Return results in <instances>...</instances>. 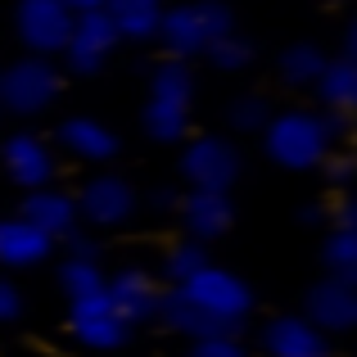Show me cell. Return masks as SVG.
<instances>
[{"label": "cell", "instance_id": "cell-1", "mask_svg": "<svg viewBox=\"0 0 357 357\" xmlns=\"http://www.w3.org/2000/svg\"><path fill=\"white\" fill-rule=\"evenodd\" d=\"M190 114H195V68L163 54L149 68V96L140 109V127L154 145H181L190 136Z\"/></svg>", "mask_w": 357, "mask_h": 357}, {"label": "cell", "instance_id": "cell-2", "mask_svg": "<svg viewBox=\"0 0 357 357\" xmlns=\"http://www.w3.org/2000/svg\"><path fill=\"white\" fill-rule=\"evenodd\" d=\"M227 32H236V9L227 0H176V5L163 9L154 41L163 45L167 59L190 63Z\"/></svg>", "mask_w": 357, "mask_h": 357}, {"label": "cell", "instance_id": "cell-3", "mask_svg": "<svg viewBox=\"0 0 357 357\" xmlns=\"http://www.w3.org/2000/svg\"><path fill=\"white\" fill-rule=\"evenodd\" d=\"M262 136V154L285 172H317L331 154V140L321 131V114L317 109H280L267 118Z\"/></svg>", "mask_w": 357, "mask_h": 357}, {"label": "cell", "instance_id": "cell-4", "mask_svg": "<svg viewBox=\"0 0 357 357\" xmlns=\"http://www.w3.org/2000/svg\"><path fill=\"white\" fill-rule=\"evenodd\" d=\"M63 96V68L59 59L41 54H18L14 63L0 68V109L14 118H41L59 105Z\"/></svg>", "mask_w": 357, "mask_h": 357}, {"label": "cell", "instance_id": "cell-5", "mask_svg": "<svg viewBox=\"0 0 357 357\" xmlns=\"http://www.w3.org/2000/svg\"><path fill=\"white\" fill-rule=\"evenodd\" d=\"M176 172H181L185 190H213V195H231V185L240 181L244 158L240 145L231 136L218 131H199V136L181 140V154H176Z\"/></svg>", "mask_w": 357, "mask_h": 357}, {"label": "cell", "instance_id": "cell-6", "mask_svg": "<svg viewBox=\"0 0 357 357\" xmlns=\"http://www.w3.org/2000/svg\"><path fill=\"white\" fill-rule=\"evenodd\" d=\"M73 204H77V222L91 227V231H118L140 213L136 185L118 172H91L86 181L73 190Z\"/></svg>", "mask_w": 357, "mask_h": 357}, {"label": "cell", "instance_id": "cell-7", "mask_svg": "<svg viewBox=\"0 0 357 357\" xmlns=\"http://www.w3.org/2000/svg\"><path fill=\"white\" fill-rule=\"evenodd\" d=\"M176 289H181L195 307H204L208 317L236 326V331L249 321V312H253V289H249V280L236 276L231 267H218V262H208L204 271H195V276L185 280V285H176Z\"/></svg>", "mask_w": 357, "mask_h": 357}, {"label": "cell", "instance_id": "cell-8", "mask_svg": "<svg viewBox=\"0 0 357 357\" xmlns=\"http://www.w3.org/2000/svg\"><path fill=\"white\" fill-rule=\"evenodd\" d=\"M0 172H5L9 185H18V190H41V185H54V176H59V154H54V145L41 136V131H9L5 140H0Z\"/></svg>", "mask_w": 357, "mask_h": 357}, {"label": "cell", "instance_id": "cell-9", "mask_svg": "<svg viewBox=\"0 0 357 357\" xmlns=\"http://www.w3.org/2000/svg\"><path fill=\"white\" fill-rule=\"evenodd\" d=\"M73 9L63 0H18L14 5V36L27 54L41 59H59L63 41L73 32Z\"/></svg>", "mask_w": 357, "mask_h": 357}, {"label": "cell", "instance_id": "cell-10", "mask_svg": "<svg viewBox=\"0 0 357 357\" xmlns=\"http://www.w3.org/2000/svg\"><path fill=\"white\" fill-rule=\"evenodd\" d=\"M118 45L122 41H118L114 27H109L105 9H91V14L73 18V32H68V41H63L59 59H63V68H68L73 77H96V73L109 68V59H114Z\"/></svg>", "mask_w": 357, "mask_h": 357}, {"label": "cell", "instance_id": "cell-11", "mask_svg": "<svg viewBox=\"0 0 357 357\" xmlns=\"http://www.w3.org/2000/svg\"><path fill=\"white\" fill-rule=\"evenodd\" d=\"M307 321L317 326L321 335H349L357 326V280H340V276H321L307 285L303 294V312Z\"/></svg>", "mask_w": 357, "mask_h": 357}, {"label": "cell", "instance_id": "cell-12", "mask_svg": "<svg viewBox=\"0 0 357 357\" xmlns=\"http://www.w3.org/2000/svg\"><path fill=\"white\" fill-rule=\"evenodd\" d=\"M68 335L82 344V349H91V353H118L122 344L131 340L127 321H122L114 307H109L105 289H100V294H91V298L68 303Z\"/></svg>", "mask_w": 357, "mask_h": 357}, {"label": "cell", "instance_id": "cell-13", "mask_svg": "<svg viewBox=\"0 0 357 357\" xmlns=\"http://www.w3.org/2000/svg\"><path fill=\"white\" fill-rule=\"evenodd\" d=\"M158 294H163V285H158L145 267H118V271L105 276V298H109V307H114L122 321H127V331L154 321L158 317Z\"/></svg>", "mask_w": 357, "mask_h": 357}, {"label": "cell", "instance_id": "cell-14", "mask_svg": "<svg viewBox=\"0 0 357 357\" xmlns=\"http://www.w3.org/2000/svg\"><path fill=\"white\" fill-rule=\"evenodd\" d=\"M54 145L63 149L68 158H77V163H91V167H105L118 158L122 149V136L114 127H109L105 118H91V114H68L54 127Z\"/></svg>", "mask_w": 357, "mask_h": 357}, {"label": "cell", "instance_id": "cell-15", "mask_svg": "<svg viewBox=\"0 0 357 357\" xmlns=\"http://www.w3.org/2000/svg\"><path fill=\"white\" fill-rule=\"evenodd\" d=\"M176 218L185 227V240L213 244L236 227V199L231 195H213V190H181Z\"/></svg>", "mask_w": 357, "mask_h": 357}, {"label": "cell", "instance_id": "cell-16", "mask_svg": "<svg viewBox=\"0 0 357 357\" xmlns=\"http://www.w3.org/2000/svg\"><path fill=\"white\" fill-rule=\"evenodd\" d=\"M258 344H262L267 357H335L331 335H321L307 317H294V312L271 317V321L262 326Z\"/></svg>", "mask_w": 357, "mask_h": 357}, {"label": "cell", "instance_id": "cell-17", "mask_svg": "<svg viewBox=\"0 0 357 357\" xmlns=\"http://www.w3.org/2000/svg\"><path fill=\"white\" fill-rule=\"evenodd\" d=\"M18 218L27 227H36L45 240L63 244L73 231L82 227L77 222V204H73V190H59V185H41V190H27L18 199Z\"/></svg>", "mask_w": 357, "mask_h": 357}, {"label": "cell", "instance_id": "cell-18", "mask_svg": "<svg viewBox=\"0 0 357 357\" xmlns=\"http://www.w3.org/2000/svg\"><path fill=\"white\" fill-rule=\"evenodd\" d=\"M154 321H163L172 335H185L190 344L218 340V335H240L236 326H227V321H218V317H208L204 307H195L176 285H167L163 294H158V317H154Z\"/></svg>", "mask_w": 357, "mask_h": 357}, {"label": "cell", "instance_id": "cell-19", "mask_svg": "<svg viewBox=\"0 0 357 357\" xmlns=\"http://www.w3.org/2000/svg\"><path fill=\"white\" fill-rule=\"evenodd\" d=\"M59 249L54 240H45L36 227H27L23 218H0V271H27L50 262V253Z\"/></svg>", "mask_w": 357, "mask_h": 357}, {"label": "cell", "instance_id": "cell-20", "mask_svg": "<svg viewBox=\"0 0 357 357\" xmlns=\"http://www.w3.org/2000/svg\"><path fill=\"white\" fill-rule=\"evenodd\" d=\"M167 0H105V18L118 32V41H154L163 23Z\"/></svg>", "mask_w": 357, "mask_h": 357}, {"label": "cell", "instance_id": "cell-21", "mask_svg": "<svg viewBox=\"0 0 357 357\" xmlns=\"http://www.w3.org/2000/svg\"><path fill=\"white\" fill-rule=\"evenodd\" d=\"M317 100H321L326 114H353L357 109V59H344V54H331L321 68V77L312 82Z\"/></svg>", "mask_w": 357, "mask_h": 357}, {"label": "cell", "instance_id": "cell-22", "mask_svg": "<svg viewBox=\"0 0 357 357\" xmlns=\"http://www.w3.org/2000/svg\"><path fill=\"white\" fill-rule=\"evenodd\" d=\"M326 59H331V50H326V45H317V41H294V45H285V50L276 54V73H280V82H285V86L307 91L317 77H321Z\"/></svg>", "mask_w": 357, "mask_h": 357}, {"label": "cell", "instance_id": "cell-23", "mask_svg": "<svg viewBox=\"0 0 357 357\" xmlns=\"http://www.w3.org/2000/svg\"><path fill=\"white\" fill-rule=\"evenodd\" d=\"M321 267L326 276L357 280V231H340V227L321 231Z\"/></svg>", "mask_w": 357, "mask_h": 357}, {"label": "cell", "instance_id": "cell-24", "mask_svg": "<svg viewBox=\"0 0 357 357\" xmlns=\"http://www.w3.org/2000/svg\"><path fill=\"white\" fill-rule=\"evenodd\" d=\"M59 289L68 303H77V298H91L105 289V267L91 258H63L59 262Z\"/></svg>", "mask_w": 357, "mask_h": 357}, {"label": "cell", "instance_id": "cell-25", "mask_svg": "<svg viewBox=\"0 0 357 357\" xmlns=\"http://www.w3.org/2000/svg\"><path fill=\"white\" fill-rule=\"evenodd\" d=\"M271 114H276V109L267 105V96H258V91H240V96H231V105H227V127L236 131V136H258V131L267 127Z\"/></svg>", "mask_w": 357, "mask_h": 357}, {"label": "cell", "instance_id": "cell-26", "mask_svg": "<svg viewBox=\"0 0 357 357\" xmlns=\"http://www.w3.org/2000/svg\"><path fill=\"white\" fill-rule=\"evenodd\" d=\"M204 59H208L218 73H244V68H253V59H258V45H253L244 32H227L204 50Z\"/></svg>", "mask_w": 357, "mask_h": 357}, {"label": "cell", "instance_id": "cell-27", "mask_svg": "<svg viewBox=\"0 0 357 357\" xmlns=\"http://www.w3.org/2000/svg\"><path fill=\"white\" fill-rule=\"evenodd\" d=\"M208 244H195V240H176L172 249L163 253V280L167 285H185V280L195 276V271L208 267Z\"/></svg>", "mask_w": 357, "mask_h": 357}, {"label": "cell", "instance_id": "cell-28", "mask_svg": "<svg viewBox=\"0 0 357 357\" xmlns=\"http://www.w3.org/2000/svg\"><path fill=\"white\" fill-rule=\"evenodd\" d=\"M317 172L326 176V185H331L335 195H344L353 185V176H357V158L349 154V149H331V154H326V163L317 167Z\"/></svg>", "mask_w": 357, "mask_h": 357}, {"label": "cell", "instance_id": "cell-29", "mask_svg": "<svg viewBox=\"0 0 357 357\" xmlns=\"http://www.w3.org/2000/svg\"><path fill=\"white\" fill-rule=\"evenodd\" d=\"M23 289H18V280L14 276H5L0 271V326H18L23 321Z\"/></svg>", "mask_w": 357, "mask_h": 357}, {"label": "cell", "instance_id": "cell-30", "mask_svg": "<svg viewBox=\"0 0 357 357\" xmlns=\"http://www.w3.org/2000/svg\"><path fill=\"white\" fill-rule=\"evenodd\" d=\"M185 357H249L240 344V335H218V340H199L190 344V353Z\"/></svg>", "mask_w": 357, "mask_h": 357}, {"label": "cell", "instance_id": "cell-31", "mask_svg": "<svg viewBox=\"0 0 357 357\" xmlns=\"http://www.w3.org/2000/svg\"><path fill=\"white\" fill-rule=\"evenodd\" d=\"M326 227H340V231H357V199L349 190L335 195L331 204H326Z\"/></svg>", "mask_w": 357, "mask_h": 357}, {"label": "cell", "instance_id": "cell-32", "mask_svg": "<svg viewBox=\"0 0 357 357\" xmlns=\"http://www.w3.org/2000/svg\"><path fill=\"white\" fill-rule=\"evenodd\" d=\"M317 114H321V131L331 149H344V140L353 136V114H326V109H317Z\"/></svg>", "mask_w": 357, "mask_h": 357}, {"label": "cell", "instance_id": "cell-33", "mask_svg": "<svg viewBox=\"0 0 357 357\" xmlns=\"http://www.w3.org/2000/svg\"><path fill=\"white\" fill-rule=\"evenodd\" d=\"M63 249H68V258H91V262H100V240L91 236V231H73L68 240H63Z\"/></svg>", "mask_w": 357, "mask_h": 357}, {"label": "cell", "instance_id": "cell-34", "mask_svg": "<svg viewBox=\"0 0 357 357\" xmlns=\"http://www.w3.org/2000/svg\"><path fill=\"white\" fill-rule=\"evenodd\" d=\"M140 204H145L149 213H176V204H181V190H176V185H154V190H149Z\"/></svg>", "mask_w": 357, "mask_h": 357}, {"label": "cell", "instance_id": "cell-35", "mask_svg": "<svg viewBox=\"0 0 357 357\" xmlns=\"http://www.w3.org/2000/svg\"><path fill=\"white\" fill-rule=\"evenodd\" d=\"M298 222H303V227H321L326 231V204H303V208H298Z\"/></svg>", "mask_w": 357, "mask_h": 357}, {"label": "cell", "instance_id": "cell-36", "mask_svg": "<svg viewBox=\"0 0 357 357\" xmlns=\"http://www.w3.org/2000/svg\"><path fill=\"white\" fill-rule=\"evenodd\" d=\"M340 54H344V59H357V23H344V32H340Z\"/></svg>", "mask_w": 357, "mask_h": 357}, {"label": "cell", "instance_id": "cell-37", "mask_svg": "<svg viewBox=\"0 0 357 357\" xmlns=\"http://www.w3.org/2000/svg\"><path fill=\"white\" fill-rule=\"evenodd\" d=\"M73 14H91V9H105V0H63Z\"/></svg>", "mask_w": 357, "mask_h": 357}, {"label": "cell", "instance_id": "cell-38", "mask_svg": "<svg viewBox=\"0 0 357 357\" xmlns=\"http://www.w3.org/2000/svg\"><path fill=\"white\" fill-rule=\"evenodd\" d=\"M326 5H344V0H326Z\"/></svg>", "mask_w": 357, "mask_h": 357}, {"label": "cell", "instance_id": "cell-39", "mask_svg": "<svg viewBox=\"0 0 357 357\" xmlns=\"http://www.w3.org/2000/svg\"><path fill=\"white\" fill-rule=\"evenodd\" d=\"M0 118H5V109H0Z\"/></svg>", "mask_w": 357, "mask_h": 357}]
</instances>
